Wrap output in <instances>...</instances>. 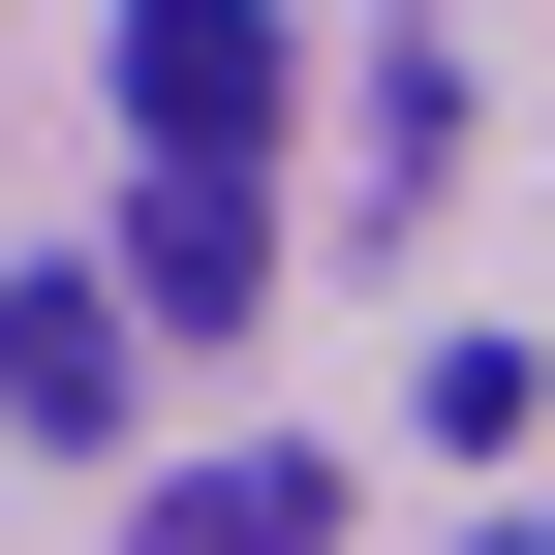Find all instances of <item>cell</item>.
Returning a JSON list of instances; mask_svg holds the SVG:
<instances>
[{
    "mask_svg": "<svg viewBox=\"0 0 555 555\" xmlns=\"http://www.w3.org/2000/svg\"><path fill=\"white\" fill-rule=\"evenodd\" d=\"M247 278H278L247 155H155V185H124V339H247Z\"/></svg>",
    "mask_w": 555,
    "mask_h": 555,
    "instance_id": "6da1fadb",
    "label": "cell"
},
{
    "mask_svg": "<svg viewBox=\"0 0 555 555\" xmlns=\"http://www.w3.org/2000/svg\"><path fill=\"white\" fill-rule=\"evenodd\" d=\"M124 124L155 155H247L278 124V0H124Z\"/></svg>",
    "mask_w": 555,
    "mask_h": 555,
    "instance_id": "7a4b0ae2",
    "label": "cell"
},
{
    "mask_svg": "<svg viewBox=\"0 0 555 555\" xmlns=\"http://www.w3.org/2000/svg\"><path fill=\"white\" fill-rule=\"evenodd\" d=\"M124 278H0V433H124Z\"/></svg>",
    "mask_w": 555,
    "mask_h": 555,
    "instance_id": "3957f363",
    "label": "cell"
},
{
    "mask_svg": "<svg viewBox=\"0 0 555 555\" xmlns=\"http://www.w3.org/2000/svg\"><path fill=\"white\" fill-rule=\"evenodd\" d=\"M309 525H339V494H309L278 433H247V463H155V555H309Z\"/></svg>",
    "mask_w": 555,
    "mask_h": 555,
    "instance_id": "277c9868",
    "label": "cell"
}]
</instances>
